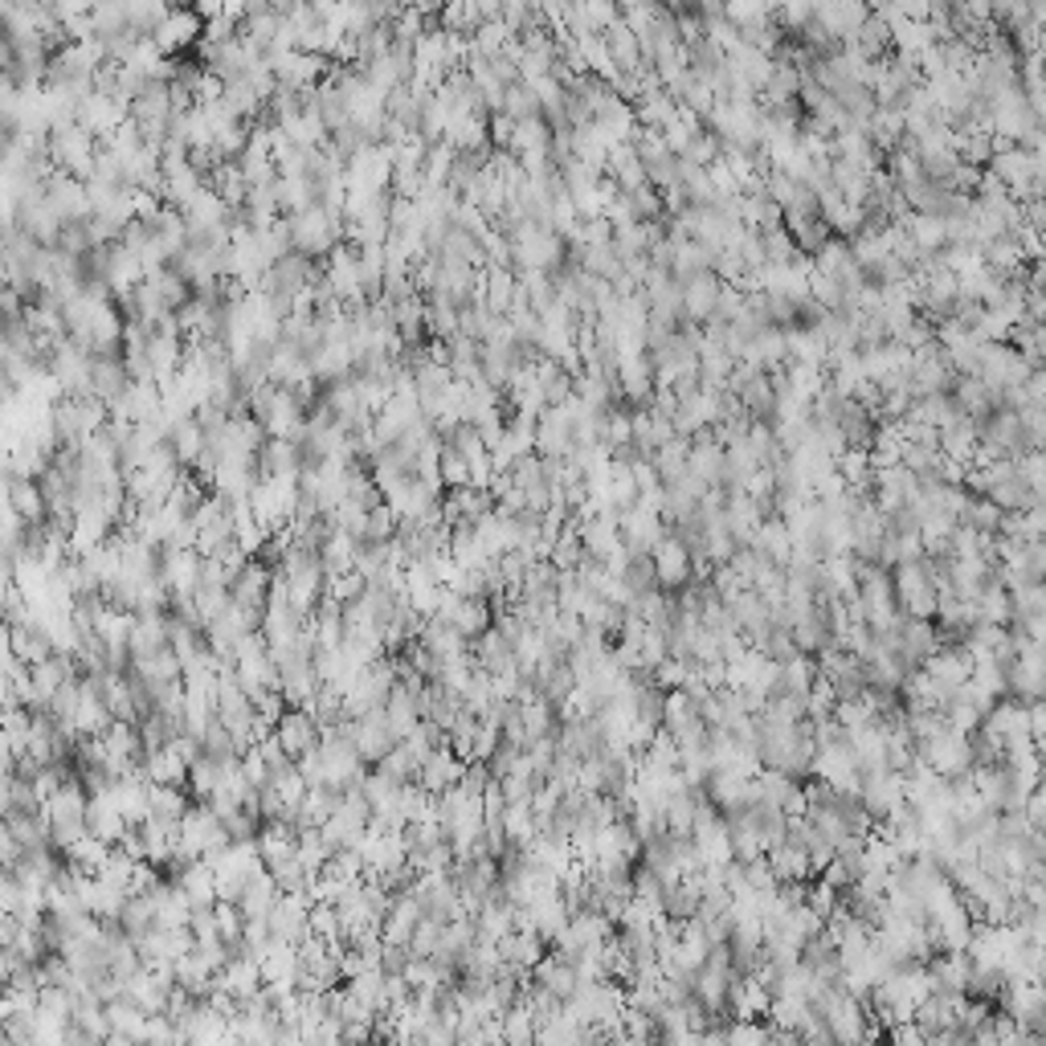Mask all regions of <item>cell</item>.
Returning a JSON list of instances; mask_svg holds the SVG:
<instances>
[{
	"label": "cell",
	"instance_id": "603a6c76",
	"mask_svg": "<svg viewBox=\"0 0 1046 1046\" xmlns=\"http://www.w3.org/2000/svg\"><path fill=\"white\" fill-rule=\"evenodd\" d=\"M724 520H728V532L736 536V544H752L756 527L765 520V511L756 508L744 491H724Z\"/></svg>",
	"mask_w": 1046,
	"mask_h": 1046
},
{
	"label": "cell",
	"instance_id": "f546056e",
	"mask_svg": "<svg viewBox=\"0 0 1046 1046\" xmlns=\"http://www.w3.org/2000/svg\"><path fill=\"white\" fill-rule=\"evenodd\" d=\"M973 614L977 621H990V626H1010L1014 621V602H1010V589L997 580V585H985V589L973 597Z\"/></svg>",
	"mask_w": 1046,
	"mask_h": 1046
},
{
	"label": "cell",
	"instance_id": "d6986e66",
	"mask_svg": "<svg viewBox=\"0 0 1046 1046\" xmlns=\"http://www.w3.org/2000/svg\"><path fill=\"white\" fill-rule=\"evenodd\" d=\"M720 286L724 282L715 279L711 270L695 274V279L683 282V323H708L711 311H715V299H720Z\"/></svg>",
	"mask_w": 1046,
	"mask_h": 1046
},
{
	"label": "cell",
	"instance_id": "4dcf8cb0",
	"mask_svg": "<svg viewBox=\"0 0 1046 1046\" xmlns=\"http://www.w3.org/2000/svg\"><path fill=\"white\" fill-rule=\"evenodd\" d=\"M956 1002H961V993H928L924 1002L916 1006L912 1018L924 1026V1034L940 1031V1026H949V1022H956Z\"/></svg>",
	"mask_w": 1046,
	"mask_h": 1046
},
{
	"label": "cell",
	"instance_id": "4316f807",
	"mask_svg": "<svg viewBox=\"0 0 1046 1046\" xmlns=\"http://www.w3.org/2000/svg\"><path fill=\"white\" fill-rule=\"evenodd\" d=\"M789 638L793 646L802 650V655H818L822 646H830V621H826V609H822V602L809 609L805 617H797L789 626Z\"/></svg>",
	"mask_w": 1046,
	"mask_h": 1046
},
{
	"label": "cell",
	"instance_id": "277c9868",
	"mask_svg": "<svg viewBox=\"0 0 1046 1046\" xmlns=\"http://www.w3.org/2000/svg\"><path fill=\"white\" fill-rule=\"evenodd\" d=\"M920 671L937 683V691L944 695V703H949V695H953L956 687L969 679V671H973V655H969L965 642H940L937 650L920 662Z\"/></svg>",
	"mask_w": 1046,
	"mask_h": 1046
},
{
	"label": "cell",
	"instance_id": "44dd1931",
	"mask_svg": "<svg viewBox=\"0 0 1046 1046\" xmlns=\"http://www.w3.org/2000/svg\"><path fill=\"white\" fill-rule=\"evenodd\" d=\"M797 961H802V965L809 969L818 981H834L838 973H843V956H838V944H834L830 932H818V937L802 940Z\"/></svg>",
	"mask_w": 1046,
	"mask_h": 1046
},
{
	"label": "cell",
	"instance_id": "83f0119b",
	"mask_svg": "<svg viewBox=\"0 0 1046 1046\" xmlns=\"http://www.w3.org/2000/svg\"><path fill=\"white\" fill-rule=\"evenodd\" d=\"M752 548H761L773 564H789L793 536H789V527H785V520H781V515H765L761 527H756V536H752Z\"/></svg>",
	"mask_w": 1046,
	"mask_h": 1046
},
{
	"label": "cell",
	"instance_id": "5bb4252c",
	"mask_svg": "<svg viewBox=\"0 0 1046 1046\" xmlns=\"http://www.w3.org/2000/svg\"><path fill=\"white\" fill-rule=\"evenodd\" d=\"M573 417L564 405H544L536 417V454H552V458H568L573 454Z\"/></svg>",
	"mask_w": 1046,
	"mask_h": 1046
},
{
	"label": "cell",
	"instance_id": "e575fe53",
	"mask_svg": "<svg viewBox=\"0 0 1046 1046\" xmlns=\"http://www.w3.org/2000/svg\"><path fill=\"white\" fill-rule=\"evenodd\" d=\"M761 250H765V266H789L793 258H797V245H793L785 226L761 229Z\"/></svg>",
	"mask_w": 1046,
	"mask_h": 1046
},
{
	"label": "cell",
	"instance_id": "8992f818",
	"mask_svg": "<svg viewBox=\"0 0 1046 1046\" xmlns=\"http://www.w3.org/2000/svg\"><path fill=\"white\" fill-rule=\"evenodd\" d=\"M270 736H274V744H279L291 761H299V756H307V752L320 744L323 728L311 720L307 708H282V715L274 720V728H270Z\"/></svg>",
	"mask_w": 1046,
	"mask_h": 1046
},
{
	"label": "cell",
	"instance_id": "9c48e42d",
	"mask_svg": "<svg viewBox=\"0 0 1046 1046\" xmlns=\"http://www.w3.org/2000/svg\"><path fill=\"white\" fill-rule=\"evenodd\" d=\"M307 908H311V896H307V891H282V896L274 899V908L266 912L270 937H274V940H286V944H299L303 937H311Z\"/></svg>",
	"mask_w": 1046,
	"mask_h": 1046
},
{
	"label": "cell",
	"instance_id": "8d00e7d4",
	"mask_svg": "<svg viewBox=\"0 0 1046 1046\" xmlns=\"http://www.w3.org/2000/svg\"><path fill=\"white\" fill-rule=\"evenodd\" d=\"M499 826H503V834H508V843L523 846L532 834H536V818H532V805H508L503 809V818H499Z\"/></svg>",
	"mask_w": 1046,
	"mask_h": 1046
},
{
	"label": "cell",
	"instance_id": "b9f144b4",
	"mask_svg": "<svg viewBox=\"0 0 1046 1046\" xmlns=\"http://www.w3.org/2000/svg\"><path fill=\"white\" fill-rule=\"evenodd\" d=\"M368 589V580L356 573V568H348V573H336V577H327V602H352V597H360V593Z\"/></svg>",
	"mask_w": 1046,
	"mask_h": 1046
},
{
	"label": "cell",
	"instance_id": "3957f363",
	"mask_svg": "<svg viewBox=\"0 0 1046 1046\" xmlns=\"http://www.w3.org/2000/svg\"><path fill=\"white\" fill-rule=\"evenodd\" d=\"M691 843H695L703 867H720V862H732V838H728V818L715 809L711 802H699L695 818H691Z\"/></svg>",
	"mask_w": 1046,
	"mask_h": 1046
},
{
	"label": "cell",
	"instance_id": "2e32d148",
	"mask_svg": "<svg viewBox=\"0 0 1046 1046\" xmlns=\"http://www.w3.org/2000/svg\"><path fill=\"white\" fill-rule=\"evenodd\" d=\"M462 756H458L450 744H438V749L417 765V773H414V781L421 785L426 793H442V789H450V785H458V777H462Z\"/></svg>",
	"mask_w": 1046,
	"mask_h": 1046
},
{
	"label": "cell",
	"instance_id": "f5cc1de1",
	"mask_svg": "<svg viewBox=\"0 0 1046 1046\" xmlns=\"http://www.w3.org/2000/svg\"><path fill=\"white\" fill-rule=\"evenodd\" d=\"M1022 818L1031 822L1034 830H1043V822H1046V793H1043V785H1034V789L1026 793V802H1022Z\"/></svg>",
	"mask_w": 1046,
	"mask_h": 1046
},
{
	"label": "cell",
	"instance_id": "c3c4849f",
	"mask_svg": "<svg viewBox=\"0 0 1046 1046\" xmlns=\"http://www.w3.org/2000/svg\"><path fill=\"white\" fill-rule=\"evenodd\" d=\"M662 887L667 883H662L650 867H638V871H634V896L646 899V903H658V908H662Z\"/></svg>",
	"mask_w": 1046,
	"mask_h": 1046
},
{
	"label": "cell",
	"instance_id": "7bdbcfd3",
	"mask_svg": "<svg viewBox=\"0 0 1046 1046\" xmlns=\"http://www.w3.org/2000/svg\"><path fill=\"white\" fill-rule=\"evenodd\" d=\"M393 532H397V515H393L385 503L368 511V523H364V544H385V540H393Z\"/></svg>",
	"mask_w": 1046,
	"mask_h": 1046
},
{
	"label": "cell",
	"instance_id": "d590c367",
	"mask_svg": "<svg viewBox=\"0 0 1046 1046\" xmlns=\"http://www.w3.org/2000/svg\"><path fill=\"white\" fill-rule=\"evenodd\" d=\"M830 720H834V724H843L846 732H859V728L875 724V711H871V703H867L862 695H855V699H834Z\"/></svg>",
	"mask_w": 1046,
	"mask_h": 1046
},
{
	"label": "cell",
	"instance_id": "681fc988",
	"mask_svg": "<svg viewBox=\"0 0 1046 1046\" xmlns=\"http://www.w3.org/2000/svg\"><path fill=\"white\" fill-rule=\"evenodd\" d=\"M818 879H822L826 887H834L838 896H846V891H850V883H855V871H850V867H846L843 859H830V862H826V867L818 871Z\"/></svg>",
	"mask_w": 1046,
	"mask_h": 1046
},
{
	"label": "cell",
	"instance_id": "ba28073f",
	"mask_svg": "<svg viewBox=\"0 0 1046 1046\" xmlns=\"http://www.w3.org/2000/svg\"><path fill=\"white\" fill-rule=\"evenodd\" d=\"M650 564H655L658 589L679 593L687 580H691V552H687L683 540L671 536V532H662V536H658V544L650 548Z\"/></svg>",
	"mask_w": 1046,
	"mask_h": 1046
},
{
	"label": "cell",
	"instance_id": "f6af8a7d",
	"mask_svg": "<svg viewBox=\"0 0 1046 1046\" xmlns=\"http://www.w3.org/2000/svg\"><path fill=\"white\" fill-rule=\"evenodd\" d=\"M822 924H826V920H822V916L814 912V908H809L805 899H802V903H793V908H789V932H793V937H802V940L818 937Z\"/></svg>",
	"mask_w": 1046,
	"mask_h": 1046
},
{
	"label": "cell",
	"instance_id": "6da1fadb",
	"mask_svg": "<svg viewBox=\"0 0 1046 1046\" xmlns=\"http://www.w3.org/2000/svg\"><path fill=\"white\" fill-rule=\"evenodd\" d=\"M891 593L903 617H932L937 614V585L928 577L924 561H903L891 573Z\"/></svg>",
	"mask_w": 1046,
	"mask_h": 1046
},
{
	"label": "cell",
	"instance_id": "f907efd6",
	"mask_svg": "<svg viewBox=\"0 0 1046 1046\" xmlns=\"http://www.w3.org/2000/svg\"><path fill=\"white\" fill-rule=\"evenodd\" d=\"M479 805H483V822H499L503 818V809H508V797H503V789H499V777L487 785L483 793H479Z\"/></svg>",
	"mask_w": 1046,
	"mask_h": 1046
},
{
	"label": "cell",
	"instance_id": "cb8c5ba5",
	"mask_svg": "<svg viewBox=\"0 0 1046 1046\" xmlns=\"http://www.w3.org/2000/svg\"><path fill=\"white\" fill-rule=\"evenodd\" d=\"M279 883H274V875L266 871V867H258L250 879H245L242 896H238V912H242V920H258V916H266L270 908H274V899H279Z\"/></svg>",
	"mask_w": 1046,
	"mask_h": 1046
},
{
	"label": "cell",
	"instance_id": "ab89813d",
	"mask_svg": "<svg viewBox=\"0 0 1046 1046\" xmlns=\"http://www.w3.org/2000/svg\"><path fill=\"white\" fill-rule=\"evenodd\" d=\"M621 585L630 589V602L638 597V593L658 589L655 564H650V556H630V561H626V568H621Z\"/></svg>",
	"mask_w": 1046,
	"mask_h": 1046
},
{
	"label": "cell",
	"instance_id": "836d02e7",
	"mask_svg": "<svg viewBox=\"0 0 1046 1046\" xmlns=\"http://www.w3.org/2000/svg\"><path fill=\"white\" fill-rule=\"evenodd\" d=\"M499 1038H503V1043H515V1046L536 1043V1018L527 1014V1006H523V1002L499 1014Z\"/></svg>",
	"mask_w": 1046,
	"mask_h": 1046
},
{
	"label": "cell",
	"instance_id": "7a4b0ae2",
	"mask_svg": "<svg viewBox=\"0 0 1046 1046\" xmlns=\"http://www.w3.org/2000/svg\"><path fill=\"white\" fill-rule=\"evenodd\" d=\"M916 752H920V761H924L932 773H940V777H965L969 768H973V749H969V736L965 732H953V728H944V732H937L932 740H924V744H916Z\"/></svg>",
	"mask_w": 1046,
	"mask_h": 1046
},
{
	"label": "cell",
	"instance_id": "7dc6e473",
	"mask_svg": "<svg viewBox=\"0 0 1046 1046\" xmlns=\"http://www.w3.org/2000/svg\"><path fill=\"white\" fill-rule=\"evenodd\" d=\"M499 789H503L508 805H532V789H536V781L527 777V773H508V777H499Z\"/></svg>",
	"mask_w": 1046,
	"mask_h": 1046
},
{
	"label": "cell",
	"instance_id": "484cf974",
	"mask_svg": "<svg viewBox=\"0 0 1046 1046\" xmlns=\"http://www.w3.org/2000/svg\"><path fill=\"white\" fill-rule=\"evenodd\" d=\"M814 679H818V662H814V655H793V658H785V662H777V679H773V687H768V695H785V691L805 695V691L814 687Z\"/></svg>",
	"mask_w": 1046,
	"mask_h": 1046
},
{
	"label": "cell",
	"instance_id": "ee69618b",
	"mask_svg": "<svg viewBox=\"0 0 1046 1046\" xmlns=\"http://www.w3.org/2000/svg\"><path fill=\"white\" fill-rule=\"evenodd\" d=\"M756 650H761L765 658H773V662H785V658L802 655V650L793 646V638H789V630H785V626H773V630H768L765 638L756 642Z\"/></svg>",
	"mask_w": 1046,
	"mask_h": 1046
},
{
	"label": "cell",
	"instance_id": "f1b7e54d",
	"mask_svg": "<svg viewBox=\"0 0 1046 1046\" xmlns=\"http://www.w3.org/2000/svg\"><path fill=\"white\" fill-rule=\"evenodd\" d=\"M139 773L151 781V785H185V773H188V765L176 756L168 744L164 749H151V752H144V761H139Z\"/></svg>",
	"mask_w": 1046,
	"mask_h": 1046
},
{
	"label": "cell",
	"instance_id": "30bf717a",
	"mask_svg": "<svg viewBox=\"0 0 1046 1046\" xmlns=\"http://www.w3.org/2000/svg\"><path fill=\"white\" fill-rule=\"evenodd\" d=\"M617 532H621V544H626V552H630V556H650V548L658 544V536L667 532V523H662V515H658L655 508L634 503V508L621 511Z\"/></svg>",
	"mask_w": 1046,
	"mask_h": 1046
},
{
	"label": "cell",
	"instance_id": "f35d334b",
	"mask_svg": "<svg viewBox=\"0 0 1046 1046\" xmlns=\"http://www.w3.org/2000/svg\"><path fill=\"white\" fill-rule=\"evenodd\" d=\"M997 520H1002V508L985 495H973L956 523H969V527H977V532H997Z\"/></svg>",
	"mask_w": 1046,
	"mask_h": 1046
},
{
	"label": "cell",
	"instance_id": "5b68a950",
	"mask_svg": "<svg viewBox=\"0 0 1046 1046\" xmlns=\"http://www.w3.org/2000/svg\"><path fill=\"white\" fill-rule=\"evenodd\" d=\"M638 855H642V843H638V834L630 830L626 818L597 826V834H593V867H617V862H630L634 867Z\"/></svg>",
	"mask_w": 1046,
	"mask_h": 1046
},
{
	"label": "cell",
	"instance_id": "1f68e13d",
	"mask_svg": "<svg viewBox=\"0 0 1046 1046\" xmlns=\"http://www.w3.org/2000/svg\"><path fill=\"white\" fill-rule=\"evenodd\" d=\"M450 626H454L467 642H474L479 634L491 626V602L487 597H462V605H458V614L450 617Z\"/></svg>",
	"mask_w": 1046,
	"mask_h": 1046
},
{
	"label": "cell",
	"instance_id": "8fae6325",
	"mask_svg": "<svg viewBox=\"0 0 1046 1046\" xmlns=\"http://www.w3.org/2000/svg\"><path fill=\"white\" fill-rule=\"evenodd\" d=\"M903 802V777L891 768H867L859 777V805L871 818H887Z\"/></svg>",
	"mask_w": 1046,
	"mask_h": 1046
},
{
	"label": "cell",
	"instance_id": "7402d4cb",
	"mask_svg": "<svg viewBox=\"0 0 1046 1046\" xmlns=\"http://www.w3.org/2000/svg\"><path fill=\"white\" fill-rule=\"evenodd\" d=\"M474 667H483L487 674L515 671V650H511L508 634H499L495 626H487V630L474 638Z\"/></svg>",
	"mask_w": 1046,
	"mask_h": 1046
},
{
	"label": "cell",
	"instance_id": "db71d44e",
	"mask_svg": "<svg viewBox=\"0 0 1046 1046\" xmlns=\"http://www.w3.org/2000/svg\"><path fill=\"white\" fill-rule=\"evenodd\" d=\"M405 961H409V949H405V944L380 940V969H385V973H401Z\"/></svg>",
	"mask_w": 1046,
	"mask_h": 1046
},
{
	"label": "cell",
	"instance_id": "ac0fdd59",
	"mask_svg": "<svg viewBox=\"0 0 1046 1046\" xmlns=\"http://www.w3.org/2000/svg\"><path fill=\"white\" fill-rule=\"evenodd\" d=\"M417 642L426 646L433 658H442V662H458V658H467V638L454 630V626H446L442 617H426L421 626H417Z\"/></svg>",
	"mask_w": 1046,
	"mask_h": 1046
},
{
	"label": "cell",
	"instance_id": "4fadbf2b",
	"mask_svg": "<svg viewBox=\"0 0 1046 1046\" xmlns=\"http://www.w3.org/2000/svg\"><path fill=\"white\" fill-rule=\"evenodd\" d=\"M662 732H671L674 744H683V740L699 736V732H708V724H703V711H699V703L687 695L683 687H671V691L662 695Z\"/></svg>",
	"mask_w": 1046,
	"mask_h": 1046
},
{
	"label": "cell",
	"instance_id": "d6a6232c",
	"mask_svg": "<svg viewBox=\"0 0 1046 1046\" xmlns=\"http://www.w3.org/2000/svg\"><path fill=\"white\" fill-rule=\"evenodd\" d=\"M188 809V793L180 785H148V818L180 822Z\"/></svg>",
	"mask_w": 1046,
	"mask_h": 1046
},
{
	"label": "cell",
	"instance_id": "60d3db41",
	"mask_svg": "<svg viewBox=\"0 0 1046 1046\" xmlns=\"http://www.w3.org/2000/svg\"><path fill=\"white\" fill-rule=\"evenodd\" d=\"M724 1043L761 1046V1043H768V1026L761 1018H728L724 1022Z\"/></svg>",
	"mask_w": 1046,
	"mask_h": 1046
},
{
	"label": "cell",
	"instance_id": "d4e9b609",
	"mask_svg": "<svg viewBox=\"0 0 1046 1046\" xmlns=\"http://www.w3.org/2000/svg\"><path fill=\"white\" fill-rule=\"evenodd\" d=\"M168 646V614H135L132 634H127V650L132 658L139 655H156Z\"/></svg>",
	"mask_w": 1046,
	"mask_h": 1046
},
{
	"label": "cell",
	"instance_id": "e0dca14e",
	"mask_svg": "<svg viewBox=\"0 0 1046 1046\" xmlns=\"http://www.w3.org/2000/svg\"><path fill=\"white\" fill-rule=\"evenodd\" d=\"M768 1002H773V993L765 990L761 977H752V973L732 977V990H728V1014L732 1018H765Z\"/></svg>",
	"mask_w": 1046,
	"mask_h": 1046
},
{
	"label": "cell",
	"instance_id": "9a60e30c",
	"mask_svg": "<svg viewBox=\"0 0 1046 1046\" xmlns=\"http://www.w3.org/2000/svg\"><path fill=\"white\" fill-rule=\"evenodd\" d=\"M270 580H274V573L266 568V561H242V568L229 577V602L262 614L270 597Z\"/></svg>",
	"mask_w": 1046,
	"mask_h": 1046
},
{
	"label": "cell",
	"instance_id": "7c38bea8",
	"mask_svg": "<svg viewBox=\"0 0 1046 1046\" xmlns=\"http://www.w3.org/2000/svg\"><path fill=\"white\" fill-rule=\"evenodd\" d=\"M928 924H932V932H937V949H944V953H965L969 937H973V912L965 908V899L956 896L953 903H944L940 912L928 916Z\"/></svg>",
	"mask_w": 1046,
	"mask_h": 1046
},
{
	"label": "cell",
	"instance_id": "bcb514c9",
	"mask_svg": "<svg viewBox=\"0 0 1046 1046\" xmlns=\"http://www.w3.org/2000/svg\"><path fill=\"white\" fill-rule=\"evenodd\" d=\"M638 655H642V667H646V671H655L658 662L667 658V634L658 630V626H646L642 642H638Z\"/></svg>",
	"mask_w": 1046,
	"mask_h": 1046
},
{
	"label": "cell",
	"instance_id": "ffe728a7",
	"mask_svg": "<svg viewBox=\"0 0 1046 1046\" xmlns=\"http://www.w3.org/2000/svg\"><path fill=\"white\" fill-rule=\"evenodd\" d=\"M495 944H499V956L515 969H532L540 956L548 953V940L540 937L536 928H511L508 937L495 940Z\"/></svg>",
	"mask_w": 1046,
	"mask_h": 1046
},
{
	"label": "cell",
	"instance_id": "74e56055",
	"mask_svg": "<svg viewBox=\"0 0 1046 1046\" xmlns=\"http://www.w3.org/2000/svg\"><path fill=\"white\" fill-rule=\"evenodd\" d=\"M1010 602H1014V617H1034L1046 614V589L1043 580H1022L1010 589Z\"/></svg>",
	"mask_w": 1046,
	"mask_h": 1046
},
{
	"label": "cell",
	"instance_id": "816d5d0a",
	"mask_svg": "<svg viewBox=\"0 0 1046 1046\" xmlns=\"http://www.w3.org/2000/svg\"><path fill=\"white\" fill-rule=\"evenodd\" d=\"M21 855H25V850H21V843L13 838L9 822L0 818V867H4V871H13L17 862H21Z\"/></svg>",
	"mask_w": 1046,
	"mask_h": 1046
},
{
	"label": "cell",
	"instance_id": "52a82bcc",
	"mask_svg": "<svg viewBox=\"0 0 1046 1046\" xmlns=\"http://www.w3.org/2000/svg\"><path fill=\"white\" fill-rule=\"evenodd\" d=\"M703 793H708V802L715 805L720 814L744 809V805H752L756 797H761V793H756V777H744V773H736V768H708Z\"/></svg>",
	"mask_w": 1046,
	"mask_h": 1046
}]
</instances>
